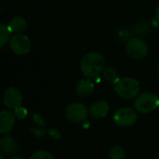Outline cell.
<instances>
[{
  "label": "cell",
  "instance_id": "1",
  "mask_svg": "<svg viewBox=\"0 0 159 159\" xmlns=\"http://www.w3.org/2000/svg\"><path fill=\"white\" fill-rule=\"evenodd\" d=\"M105 67L104 57L99 52H89L85 54L80 62V69L88 78H95L103 72Z\"/></svg>",
  "mask_w": 159,
  "mask_h": 159
},
{
  "label": "cell",
  "instance_id": "2",
  "mask_svg": "<svg viewBox=\"0 0 159 159\" xmlns=\"http://www.w3.org/2000/svg\"><path fill=\"white\" fill-rule=\"evenodd\" d=\"M115 90L122 99H136L140 93V83L136 79L130 77L119 78L115 84Z\"/></svg>",
  "mask_w": 159,
  "mask_h": 159
},
{
  "label": "cell",
  "instance_id": "3",
  "mask_svg": "<svg viewBox=\"0 0 159 159\" xmlns=\"http://www.w3.org/2000/svg\"><path fill=\"white\" fill-rule=\"evenodd\" d=\"M159 107V98L154 93L145 92L139 94L134 101V108L136 111L148 114Z\"/></svg>",
  "mask_w": 159,
  "mask_h": 159
},
{
  "label": "cell",
  "instance_id": "4",
  "mask_svg": "<svg viewBox=\"0 0 159 159\" xmlns=\"http://www.w3.org/2000/svg\"><path fill=\"white\" fill-rule=\"evenodd\" d=\"M89 114L88 107L81 102L70 103L65 109V116L74 123H83L87 120Z\"/></svg>",
  "mask_w": 159,
  "mask_h": 159
},
{
  "label": "cell",
  "instance_id": "5",
  "mask_svg": "<svg viewBox=\"0 0 159 159\" xmlns=\"http://www.w3.org/2000/svg\"><path fill=\"white\" fill-rule=\"evenodd\" d=\"M127 53L133 60H143L148 53V46L141 38H131L127 44Z\"/></svg>",
  "mask_w": 159,
  "mask_h": 159
},
{
  "label": "cell",
  "instance_id": "6",
  "mask_svg": "<svg viewBox=\"0 0 159 159\" xmlns=\"http://www.w3.org/2000/svg\"><path fill=\"white\" fill-rule=\"evenodd\" d=\"M10 49L17 55H26L31 50V41L29 37L22 34H15L9 40Z\"/></svg>",
  "mask_w": 159,
  "mask_h": 159
},
{
  "label": "cell",
  "instance_id": "7",
  "mask_svg": "<svg viewBox=\"0 0 159 159\" xmlns=\"http://www.w3.org/2000/svg\"><path fill=\"white\" fill-rule=\"evenodd\" d=\"M138 116L134 109L123 107L114 114V121L119 127H129L137 121Z\"/></svg>",
  "mask_w": 159,
  "mask_h": 159
},
{
  "label": "cell",
  "instance_id": "8",
  "mask_svg": "<svg viewBox=\"0 0 159 159\" xmlns=\"http://www.w3.org/2000/svg\"><path fill=\"white\" fill-rule=\"evenodd\" d=\"M22 103V96L20 91L16 88H9L4 94V104L10 110H16Z\"/></svg>",
  "mask_w": 159,
  "mask_h": 159
},
{
  "label": "cell",
  "instance_id": "9",
  "mask_svg": "<svg viewBox=\"0 0 159 159\" xmlns=\"http://www.w3.org/2000/svg\"><path fill=\"white\" fill-rule=\"evenodd\" d=\"M16 115L13 112L3 110L0 113V133H8L13 129L16 124Z\"/></svg>",
  "mask_w": 159,
  "mask_h": 159
},
{
  "label": "cell",
  "instance_id": "10",
  "mask_svg": "<svg viewBox=\"0 0 159 159\" xmlns=\"http://www.w3.org/2000/svg\"><path fill=\"white\" fill-rule=\"evenodd\" d=\"M109 112V104L105 101H97L89 107V115L94 119L103 118Z\"/></svg>",
  "mask_w": 159,
  "mask_h": 159
},
{
  "label": "cell",
  "instance_id": "11",
  "mask_svg": "<svg viewBox=\"0 0 159 159\" xmlns=\"http://www.w3.org/2000/svg\"><path fill=\"white\" fill-rule=\"evenodd\" d=\"M0 150L3 155L12 156L18 151V145L12 136L7 134L0 140Z\"/></svg>",
  "mask_w": 159,
  "mask_h": 159
},
{
  "label": "cell",
  "instance_id": "12",
  "mask_svg": "<svg viewBox=\"0 0 159 159\" xmlns=\"http://www.w3.org/2000/svg\"><path fill=\"white\" fill-rule=\"evenodd\" d=\"M94 83L91 81V78H85L80 80L75 88V91L80 97H87L90 95L94 90Z\"/></svg>",
  "mask_w": 159,
  "mask_h": 159
},
{
  "label": "cell",
  "instance_id": "13",
  "mask_svg": "<svg viewBox=\"0 0 159 159\" xmlns=\"http://www.w3.org/2000/svg\"><path fill=\"white\" fill-rule=\"evenodd\" d=\"M11 33H15V34H20L22 33L26 27H27V22L25 20L24 18L22 17H20V16H17L15 18H13L9 23L7 24Z\"/></svg>",
  "mask_w": 159,
  "mask_h": 159
},
{
  "label": "cell",
  "instance_id": "14",
  "mask_svg": "<svg viewBox=\"0 0 159 159\" xmlns=\"http://www.w3.org/2000/svg\"><path fill=\"white\" fill-rule=\"evenodd\" d=\"M10 29L8 25H6L5 23L1 22L0 23V47H4L8 40H10Z\"/></svg>",
  "mask_w": 159,
  "mask_h": 159
},
{
  "label": "cell",
  "instance_id": "15",
  "mask_svg": "<svg viewBox=\"0 0 159 159\" xmlns=\"http://www.w3.org/2000/svg\"><path fill=\"white\" fill-rule=\"evenodd\" d=\"M103 77L106 81L111 82V83H116L119 80L118 77V74L116 72V70L113 67H106L104 68L103 72H102Z\"/></svg>",
  "mask_w": 159,
  "mask_h": 159
},
{
  "label": "cell",
  "instance_id": "16",
  "mask_svg": "<svg viewBox=\"0 0 159 159\" xmlns=\"http://www.w3.org/2000/svg\"><path fill=\"white\" fill-rule=\"evenodd\" d=\"M125 150L121 146H114L110 151V158L111 159H124L125 158Z\"/></svg>",
  "mask_w": 159,
  "mask_h": 159
},
{
  "label": "cell",
  "instance_id": "17",
  "mask_svg": "<svg viewBox=\"0 0 159 159\" xmlns=\"http://www.w3.org/2000/svg\"><path fill=\"white\" fill-rule=\"evenodd\" d=\"M29 159H54V157L49 152L41 150L34 153Z\"/></svg>",
  "mask_w": 159,
  "mask_h": 159
},
{
  "label": "cell",
  "instance_id": "18",
  "mask_svg": "<svg viewBox=\"0 0 159 159\" xmlns=\"http://www.w3.org/2000/svg\"><path fill=\"white\" fill-rule=\"evenodd\" d=\"M14 111H15V115H16L17 118H19V119H23L27 116V110L25 108L21 107V106L19 107V108H17Z\"/></svg>",
  "mask_w": 159,
  "mask_h": 159
},
{
  "label": "cell",
  "instance_id": "19",
  "mask_svg": "<svg viewBox=\"0 0 159 159\" xmlns=\"http://www.w3.org/2000/svg\"><path fill=\"white\" fill-rule=\"evenodd\" d=\"M48 133H49V135L52 136L54 139H60V138H61V133H60L57 129H49V130H48Z\"/></svg>",
  "mask_w": 159,
  "mask_h": 159
},
{
  "label": "cell",
  "instance_id": "20",
  "mask_svg": "<svg viewBox=\"0 0 159 159\" xmlns=\"http://www.w3.org/2000/svg\"><path fill=\"white\" fill-rule=\"evenodd\" d=\"M156 19H157V20L159 22V5L157 6V9H156Z\"/></svg>",
  "mask_w": 159,
  "mask_h": 159
},
{
  "label": "cell",
  "instance_id": "21",
  "mask_svg": "<svg viewBox=\"0 0 159 159\" xmlns=\"http://www.w3.org/2000/svg\"><path fill=\"white\" fill-rule=\"evenodd\" d=\"M12 159H24V158H22V157H13Z\"/></svg>",
  "mask_w": 159,
  "mask_h": 159
},
{
  "label": "cell",
  "instance_id": "22",
  "mask_svg": "<svg viewBox=\"0 0 159 159\" xmlns=\"http://www.w3.org/2000/svg\"><path fill=\"white\" fill-rule=\"evenodd\" d=\"M0 159H5V157H4V155H3V154H1V155H0Z\"/></svg>",
  "mask_w": 159,
  "mask_h": 159
},
{
  "label": "cell",
  "instance_id": "23",
  "mask_svg": "<svg viewBox=\"0 0 159 159\" xmlns=\"http://www.w3.org/2000/svg\"><path fill=\"white\" fill-rule=\"evenodd\" d=\"M157 71H158V75H159V65H158V69H157Z\"/></svg>",
  "mask_w": 159,
  "mask_h": 159
}]
</instances>
